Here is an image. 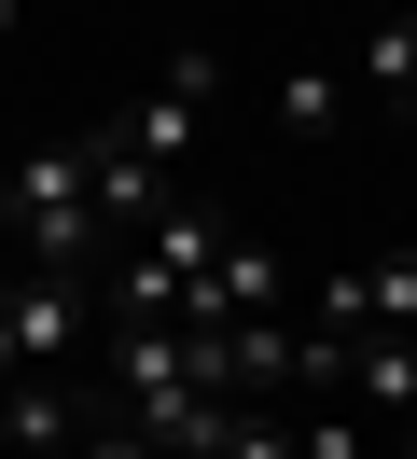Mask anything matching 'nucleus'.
<instances>
[{
	"label": "nucleus",
	"instance_id": "obj_2",
	"mask_svg": "<svg viewBox=\"0 0 417 459\" xmlns=\"http://www.w3.org/2000/svg\"><path fill=\"white\" fill-rule=\"evenodd\" d=\"M334 112H348V70H334V56H292V70H278V126H292V140H320Z\"/></svg>",
	"mask_w": 417,
	"mask_h": 459
},
{
	"label": "nucleus",
	"instance_id": "obj_1",
	"mask_svg": "<svg viewBox=\"0 0 417 459\" xmlns=\"http://www.w3.org/2000/svg\"><path fill=\"white\" fill-rule=\"evenodd\" d=\"M209 98H222V56H209V42H181V56H167V84H153V98H126L98 140L126 153V168L181 181V153H195V126H209Z\"/></svg>",
	"mask_w": 417,
	"mask_h": 459
},
{
	"label": "nucleus",
	"instance_id": "obj_3",
	"mask_svg": "<svg viewBox=\"0 0 417 459\" xmlns=\"http://www.w3.org/2000/svg\"><path fill=\"white\" fill-rule=\"evenodd\" d=\"M361 84H376V98H417V14H389V29L361 42Z\"/></svg>",
	"mask_w": 417,
	"mask_h": 459
},
{
	"label": "nucleus",
	"instance_id": "obj_5",
	"mask_svg": "<svg viewBox=\"0 0 417 459\" xmlns=\"http://www.w3.org/2000/svg\"><path fill=\"white\" fill-rule=\"evenodd\" d=\"M14 29H28V0H0V42H14Z\"/></svg>",
	"mask_w": 417,
	"mask_h": 459
},
{
	"label": "nucleus",
	"instance_id": "obj_4",
	"mask_svg": "<svg viewBox=\"0 0 417 459\" xmlns=\"http://www.w3.org/2000/svg\"><path fill=\"white\" fill-rule=\"evenodd\" d=\"M292 459H361V418L348 403H292Z\"/></svg>",
	"mask_w": 417,
	"mask_h": 459
}]
</instances>
